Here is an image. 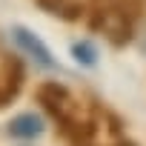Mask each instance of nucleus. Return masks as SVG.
<instances>
[{"label": "nucleus", "mask_w": 146, "mask_h": 146, "mask_svg": "<svg viewBox=\"0 0 146 146\" xmlns=\"http://www.w3.org/2000/svg\"><path fill=\"white\" fill-rule=\"evenodd\" d=\"M12 37H15V43L35 60V63H40V66H46V69H52L54 66V60H52V52L46 49V43L37 37V35H32L29 29H23V26H17V29H12Z\"/></svg>", "instance_id": "nucleus-1"}, {"label": "nucleus", "mask_w": 146, "mask_h": 146, "mask_svg": "<svg viewBox=\"0 0 146 146\" xmlns=\"http://www.w3.org/2000/svg\"><path fill=\"white\" fill-rule=\"evenodd\" d=\"M9 132L15 137H37L43 132V123H40L37 115H20V117H15L9 123Z\"/></svg>", "instance_id": "nucleus-2"}, {"label": "nucleus", "mask_w": 146, "mask_h": 146, "mask_svg": "<svg viewBox=\"0 0 146 146\" xmlns=\"http://www.w3.org/2000/svg\"><path fill=\"white\" fill-rule=\"evenodd\" d=\"M72 54H75V60L83 63V66H95V63H98V52H95V46H92L89 40L75 43V46H72Z\"/></svg>", "instance_id": "nucleus-3"}]
</instances>
